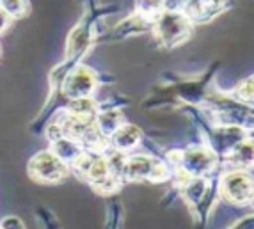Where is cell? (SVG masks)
Segmentation results:
<instances>
[{
  "label": "cell",
  "mask_w": 254,
  "mask_h": 229,
  "mask_svg": "<svg viewBox=\"0 0 254 229\" xmlns=\"http://www.w3.org/2000/svg\"><path fill=\"white\" fill-rule=\"evenodd\" d=\"M71 171L78 172L84 181H87L94 190L103 195L114 194L123 185V181L116 176L105 151H85L80 160L71 167Z\"/></svg>",
  "instance_id": "1"
},
{
  "label": "cell",
  "mask_w": 254,
  "mask_h": 229,
  "mask_svg": "<svg viewBox=\"0 0 254 229\" xmlns=\"http://www.w3.org/2000/svg\"><path fill=\"white\" fill-rule=\"evenodd\" d=\"M173 167L160 158L148 157V155H127L123 167V181H151L164 183L171 178Z\"/></svg>",
  "instance_id": "2"
},
{
  "label": "cell",
  "mask_w": 254,
  "mask_h": 229,
  "mask_svg": "<svg viewBox=\"0 0 254 229\" xmlns=\"http://www.w3.org/2000/svg\"><path fill=\"white\" fill-rule=\"evenodd\" d=\"M192 21L183 11H164L160 18L153 23V36L164 48H176L192 36Z\"/></svg>",
  "instance_id": "3"
},
{
  "label": "cell",
  "mask_w": 254,
  "mask_h": 229,
  "mask_svg": "<svg viewBox=\"0 0 254 229\" xmlns=\"http://www.w3.org/2000/svg\"><path fill=\"white\" fill-rule=\"evenodd\" d=\"M29 176L36 179L38 183H45V185H55L61 183L69 176L71 167L66 162L61 160L52 149H45V151L36 153L34 157L29 160Z\"/></svg>",
  "instance_id": "4"
},
{
  "label": "cell",
  "mask_w": 254,
  "mask_h": 229,
  "mask_svg": "<svg viewBox=\"0 0 254 229\" xmlns=\"http://www.w3.org/2000/svg\"><path fill=\"white\" fill-rule=\"evenodd\" d=\"M219 155L208 144H199L182 149L180 162L174 171H182L189 176H212L219 169Z\"/></svg>",
  "instance_id": "5"
},
{
  "label": "cell",
  "mask_w": 254,
  "mask_h": 229,
  "mask_svg": "<svg viewBox=\"0 0 254 229\" xmlns=\"http://www.w3.org/2000/svg\"><path fill=\"white\" fill-rule=\"evenodd\" d=\"M219 195L233 204H249L254 197V176L242 169L224 171L219 178Z\"/></svg>",
  "instance_id": "6"
},
{
  "label": "cell",
  "mask_w": 254,
  "mask_h": 229,
  "mask_svg": "<svg viewBox=\"0 0 254 229\" xmlns=\"http://www.w3.org/2000/svg\"><path fill=\"white\" fill-rule=\"evenodd\" d=\"M94 20L96 16H85L82 18L68 36V43H66V57L64 60H68L71 66H78L82 57L87 54L91 47H93L94 39H96V32H94Z\"/></svg>",
  "instance_id": "7"
},
{
  "label": "cell",
  "mask_w": 254,
  "mask_h": 229,
  "mask_svg": "<svg viewBox=\"0 0 254 229\" xmlns=\"http://www.w3.org/2000/svg\"><path fill=\"white\" fill-rule=\"evenodd\" d=\"M96 89H98V75L91 68H87V66L78 64L64 78L63 87H61V94L66 100L93 98Z\"/></svg>",
  "instance_id": "8"
},
{
  "label": "cell",
  "mask_w": 254,
  "mask_h": 229,
  "mask_svg": "<svg viewBox=\"0 0 254 229\" xmlns=\"http://www.w3.org/2000/svg\"><path fill=\"white\" fill-rule=\"evenodd\" d=\"M246 139H249V130L235 124H215V128L208 132V146L220 158H224Z\"/></svg>",
  "instance_id": "9"
},
{
  "label": "cell",
  "mask_w": 254,
  "mask_h": 229,
  "mask_svg": "<svg viewBox=\"0 0 254 229\" xmlns=\"http://www.w3.org/2000/svg\"><path fill=\"white\" fill-rule=\"evenodd\" d=\"M229 0H189L183 7V14L192 21V25H203L222 14Z\"/></svg>",
  "instance_id": "10"
},
{
  "label": "cell",
  "mask_w": 254,
  "mask_h": 229,
  "mask_svg": "<svg viewBox=\"0 0 254 229\" xmlns=\"http://www.w3.org/2000/svg\"><path fill=\"white\" fill-rule=\"evenodd\" d=\"M224 167L229 169H242V171H251L254 169V139H246L242 140L240 144L233 149L231 153H228L222 158Z\"/></svg>",
  "instance_id": "11"
},
{
  "label": "cell",
  "mask_w": 254,
  "mask_h": 229,
  "mask_svg": "<svg viewBox=\"0 0 254 229\" xmlns=\"http://www.w3.org/2000/svg\"><path fill=\"white\" fill-rule=\"evenodd\" d=\"M50 149L61 158L63 162H66L69 167H73L76 162L80 160L82 155H84L87 149L80 144V142H76L75 139L68 135H61L57 139L50 140Z\"/></svg>",
  "instance_id": "12"
},
{
  "label": "cell",
  "mask_w": 254,
  "mask_h": 229,
  "mask_svg": "<svg viewBox=\"0 0 254 229\" xmlns=\"http://www.w3.org/2000/svg\"><path fill=\"white\" fill-rule=\"evenodd\" d=\"M149 29H153L151 21L139 16L137 13H133L127 20L119 21L118 25L114 27V30H110L109 36H105V39H125V38H130V36L144 34L146 30Z\"/></svg>",
  "instance_id": "13"
},
{
  "label": "cell",
  "mask_w": 254,
  "mask_h": 229,
  "mask_svg": "<svg viewBox=\"0 0 254 229\" xmlns=\"http://www.w3.org/2000/svg\"><path fill=\"white\" fill-rule=\"evenodd\" d=\"M140 139H142V132L140 128L135 124L125 123L123 126H119L112 137L109 139L110 146L123 153H130L131 149H135L140 144Z\"/></svg>",
  "instance_id": "14"
},
{
  "label": "cell",
  "mask_w": 254,
  "mask_h": 229,
  "mask_svg": "<svg viewBox=\"0 0 254 229\" xmlns=\"http://www.w3.org/2000/svg\"><path fill=\"white\" fill-rule=\"evenodd\" d=\"M125 123H127V119L119 109H100V112L96 114V124L107 139H110L112 133Z\"/></svg>",
  "instance_id": "15"
},
{
  "label": "cell",
  "mask_w": 254,
  "mask_h": 229,
  "mask_svg": "<svg viewBox=\"0 0 254 229\" xmlns=\"http://www.w3.org/2000/svg\"><path fill=\"white\" fill-rule=\"evenodd\" d=\"M66 111L82 117H96L100 112V103L94 102L93 98H76V100H68Z\"/></svg>",
  "instance_id": "16"
},
{
  "label": "cell",
  "mask_w": 254,
  "mask_h": 229,
  "mask_svg": "<svg viewBox=\"0 0 254 229\" xmlns=\"http://www.w3.org/2000/svg\"><path fill=\"white\" fill-rule=\"evenodd\" d=\"M164 0H135V13L151 23H155L164 14Z\"/></svg>",
  "instance_id": "17"
},
{
  "label": "cell",
  "mask_w": 254,
  "mask_h": 229,
  "mask_svg": "<svg viewBox=\"0 0 254 229\" xmlns=\"http://www.w3.org/2000/svg\"><path fill=\"white\" fill-rule=\"evenodd\" d=\"M231 96L240 100V102L254 105V76H249L246 80H242L240 84L231 91Z\"/></svg>",
  "instance_id": "18"
},
{
  "label": "cell",
  "mask_w": 254,
  "mask_h": 229,
  "mask_svg": "<svg viewBox=\"0 0 254 229\" xmlns=\"http://www.w3.org/2000/svg\"><path fill=\"white\" fill-rule=\"evenodd\" d=\"M29 11V2L27 0H2V13H5L9 18H21Z\"/></svg>",
  "instance_id": "19"
},
{
  "label": "cell",
  "mask_w": 254,
  "mask_h": 229,
  "mask_svg": "<svg viewBox=\"0 0 254 229\" xmlns=\"http://www.w3.org/2000/svg\"><path fill=\"white\" fill-rule=\"evenodd\" d=\"M189 0H164L165 11H183Z\"/></svg>",
  "instance_id": "20"
},
{
  "label": "cell",
  "mask_w": 254,
  "mask_h": 229,
  "mask_svg": "<svg viewBox=\"0 0 254 229\" xmlns=\"http://www.w3.org/2000/svg\"><path fill=\"white\" fill-rule=\"evenodd\" d=\"M9 226H16V228H23V222L18 219V217H4L2 219V228L7 229Z\"/></svg>",
  "instance_id": "21"
},
{
  "label": "cell",
  "mask_w": 254,
  "mask_h": 229,
  "mask_svg": "<svg viewBox=\"0 0 254 229\" xmlns=\"http://www.w3.org/2000/svg\"><path fill=\"white\" fill-rule=\"evenodd\" d=\"M249 204H251V206H253V208H254V197H253V199H251V203H249Z\"/></svg>",
  "instance_id": "22"
}]
</instances>
